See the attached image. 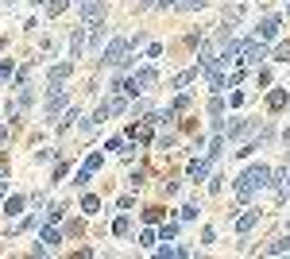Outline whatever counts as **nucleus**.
<instances>
[{"label": "nucleus", "mask_w": 290, "mask_h": 259, "mask_svg": "<svg viewBox=\"0 0 290 259\" xmlns=\"http://www.w3.org/2000/svg\"><path fill=\"white\" fill-rule=\"evenodd\" d=\"M244 19V4H232V8H225V19H220V35H232V27Z\"/></svg>", "instance_id": "6e6552de"}, {"label": "nucleus", "mask_w": 290, "mask_h": 259, "mask_svg": "<svg viewBox=\"0 0 290 259\" xmlns=\"http://www.w3.org/2000/svg\"><path fill=\"white\" fill-rule=\"evenodd\" d=\"M19 209H24V198H8V201H4V213H8V217H16Z\"/></svg>", "instance_id": "aec40b11"}, {"label": "nucleus", "mask_w": 290, "mask_h": 259, "mask_svg": "<svg viewBox=\"0 0 290 259\" xmlns=\"http://www.w3.org/2000/svg\"><path fill=\"white\" fill-rule=\"evenodd\" d=\"M286 104H290V93H286V89H275V93L267 97V109H275V113H279V109H286Z\"/></svg>", "instance_id": "f8f14e48"}, {"label": "nucleus", "mask_w": 290, "mask_h": 259, "mask_svg": "<svg viewBox=\"0 0 290 259\" xmlns=\"http://www.w3.org/2000/svg\"><path fill=\"white\" fill-rule=\"evenodd\" d=\"M205 4H209V0H182L178 8H182V12H197V8H205Z\"/></svg>", "instance_id": "4be33fe9"}, {"label": "nucleus", "mask_w": 290, "mask_h": 259, "mask_svg": "<svg viewBox=\"0 0 290 259\" xmlns=\"http://www.w3.org/2000/svg\"><path fill=\"white\" fill-rule=\"evenodd\" d=\"M124 109H128V101H124V97H108V101H105V113H108V116H120Z\"/></svg>", "instance_id": "4468645a"}, {"label": "nucleus", "mask_w": 290, "mask_h": 259, "mask_svg": "<svg viewBox=\"0 0 290 259\" xmlns=\"http://www.w3.org/2000/svg\"><path fill=\"white\" fill-rule=\"evenodd\" d=\"M0 4H16V0H0Z\"/></svg>", "instance_id": "f704fd0d"}, {"label": "nucleus", "mask_w": 290, "mask_h": 259, "mask_svg": "<svg viewBox=\"0 0 290 259\" xmlns=\"http://www.w3.org/2000/svg\"><path fill=\"white\" fill-rule=\"evenodd\" d=\"M70 74H74V62H58V66L51 70V85H62Z\"/></svg>", "instance_id": "9d476101"}, {"label": "nucleus", "mask_w": 290, "mask_h": 259, "mask_svg": "<svg viewBox=\"0 0 290 259\" xmlns=\"http://www.w3.org/2000/svg\"><path fill=\"white\" fill-rule=\"evenodd\" d=\"M70 8V0H47V16H62Z\"/></svg>", "instance_id": "f3484780"}, {"label": "nucleus", "mask_w": 290, "mask_h": 259, "mask_svg": "<svg viewBox=\"0 0 290 259\" xmlns=\"http://www.w3.org/2000/svg\"><path fill=\"white\" fill-rule=\"evenodd\" d=\"M220 132H225L229 139H240V136H248V132H252V120H244V116H232V120L225 124Z\"/></svg>", "instance_id": "1a4fd4ad"}, {"label": "nucleus", "mask_w": 290, "mask_h": 259, "mask_svg": "<svg viewBox=\"0 0 290 259\" xmlns=\"http://www.w3.org/2000/svg\"><path fill=\"white\" fill-rule=\"evenodd\" d=\"M255 35H259V39H275V35H279V16H267Z\"/></svg>", "instance_id": "9b49d317"}, {"label": "nucleus", "mask_w": 290, "mask_h": 259, "mask_svg": "<svg viewBox=\"0 0 290 259\" xmlns=\"http://www.w3.org/2000/svg\"><path fill=\"white\" fill-rule=\"evenodd\" d=\"M128 228H132V221H128V217H116V225H113V232H116V236H124V232H128Z\"/></svg>", "instance_id": "5701e85b"}, {"label": "nucleus", "mask_w": 290, "mask_h": 259, "mask_svg": "<svg viewBox=\"0 0 290 259\" xmlns=\"http://www.w3.org/2000/svg\"><path fill=\"white\" fill-rule=\"evenodd\" d=\"M271 58H275V62H290V43H279V47L271 51Z\"/></svg>", "instance_id": "a211bd4d"}, {"label": "nucleus", "mask_w": 290, "mask_h": 259, "mask_svg": "<svg viewBox=\"0 0 290 259\" xmlns=\"http://www.w3.org/2000/svg\"><path fill=\"white\" fill-rule=\"evenodd\" d=\"M81 209H85V213H97V209H101V201L89 193V198H81Z\"/></svg>", "instance_id": "b1692460"}, {"label": "nucleus", "mask_w": 290, "mask_h": 259, "mask_svg": "<svg viewBox=\"0 0 290 259\" xmlns=\"http://www.w3.org/2000/svg\"><path fill=\"white\" fill-rule=\"evenodd\" d=\"M58 240H62V236L54 232V228H47V232H43V244H47V248H51V244H58Z\"/></svg>", "instance_id": "c85d7f7f"}, {"label": "nucleus", "mask_w": 290, "mask_h": 259, "mask_svg": "<svg viewBox=\"0 0 290 259\" xmlns=\"http://www.w3.org/2000/svg\"><path fill=\"white\" fill-rule=\"evenodd\" d=\"M220 109H225V101H220V93H217V97L209 101V113H213V116H220Z\"/></svg>", "instance_id": "a878e982"}, {"label": "nucleus", "mask_w": 290, "mask_h": 259, "mask_svg": "<svg viewBox=\"0 0 290 259\" xmlns=\"http://www.w3.org/2000/svg\"><path fill=\"white\" fill-rule=\"evenodd\" d=\"M286 12H290V0H286Z\"/></svg>", "instance_id": "c9c22d12"}, {"label": "nucleus", "mask_w": 290, "mask_h": 259, "mask_svg": "<svg viewBox=\"0 0 290 259\" xmlns=\"http://www.w3.org/2000/svg\"><path fill=\"white\" fill-rule=\"evenodd\" d=\"M70 120H78V109H70V113L62 116V124H58V128H62V132H66V128H70Z\"/></svg>", "instance_id": "c756f323"}, {"label": "nucleus", "mask_w": 290, "mask_h": 259, "mask_svg": "<svg viewBox=\"0 0 290 259\" xmlns=\"http://www.w3.org/2000/svg\"><path fill=\"white\" fill-rule=\"evenodd\" d=\"M197 74H202V66H193V70H186V74H178V78H174V89H186L190 81H197Z\"/></svg>", "instance_id": "ddd939ff"}, {"label": "nucleus", "mask_w": 290, "mask_h": 259, "mask_svg": "<svg viewBox=\"0 0 290 259\" xmlns=\"http://www.w3.org/2000/svg\"><path fill=\"white\" fill-rule=\"evenodd\" d=\"M178 217H182V221H193V217H197V205H186V209H182Z\"/></svg>", "instance_id": "7c9ffc66"}, {"label": "nucleus", "mask_w": 290, "mask_h": 259, "mask_svg": "<svg viewBox=\"0 0 290 259\" xmlns=\"http://www.w3.org/2000/svg\"><path fill=\"white\" fill-rule=\"evenodd\" d=\"M4 190H8V182H0V198H4Z\"/></svg>", "instance_id": "72a5a7b5"}, {"label": "nucleus", "mask_w": 290, "mask_h": 259, "mask_svg": "<svg viewBox=\"0 0 290 259\" xmlns=\"http://www.w3.org/2000/svg\"><path fill=\"white\" fill-rule=\"evenodd\" d=\"M178 4H182V0H155V8H163V12H167V8H178Z\"/></svg>", "instance_id": "2f4dec72"}, {"label": "nucleus", "mask_w": 290, "mask_h": 259, "mask_svg": "<svg viewBox=\"0 0 290 259\" xmlns=\"http://www.w3.org/2000/svg\"><path fill=\"white\" fill-rule=\"evenodd\" d=\"M62 213H66V209H62V205H51V213H47V221H51V225H54V221H62Z\"/></svg>", "instance_id": "bb28decb"}, {"label": "nucleus", "mask_w": 290, "mask_h": 259, "mask_svg": "<svg viewBox=\"0 0 290 259\" xmlns=\"http://www.w3.org/2000/svg\"><path fill=\"white\" fill-rule=\"evenodd\" d=\"M85 43H89V24L85 27H74V35H70V62L85 54Z\"/></svg>", "instance_id": "0eeeda50"}, {"label": "nucleus", "mask_w": 290, "mask_h": 259, "mask_svg": "<svg viewBox=\"0 0 290 259\" xmlns=\"http://www.w3.org/2000/svg\"><path fill=\"white\" fill-rule=\"evenodd\" d=\"M128 47H132V39H113L101 54H105L108 66H128Z\"/></svg>", "instance_id": "7ed1b4c3"}, {"label": "nucleus", "mask_w": 290, "mask_h": 259, "mask_svg": "<svg viewBox=\"0 0 290 259\" xmlns=\"http://www.w3.org/2000/svg\"><path fill=\"white\" fill-rule=\"evenodd\" d=\"M4 174H8V159L0 155V178H4Z\"/></svg>", "instance_id": "473e14b6"}, {"label": "nucleus", "mask_w": 290, "mask_h": 259, "mask_svg": "<svg viewBox=\"0 0 290 259\" xmlns=\"http://www.w3.org/2000/svg\"><path fill=\"white\" fill-rule=\"evenodd\" d=\"M47 93H51V97H47V116H58L62 109L70 104V97H66V89H62V85H51Z\"/></svg>", "instance_id": "39448f33"}, {"label": "nucleus", "mask_w": 290, "mask_h": 259, "mask_svg": "<svg viewBox=\"0 0 290 259\" xmlns=\"http://www.w3.org/2000/svg\"><path fill=\"white\" fill-rule=\"evenodd\" d=\"M89 174H93L89 166H81V170L74 174V186H78V190H85V186H89Z\"/></svg>", "instance_id": "6ab92c4d"}, {"label": "nucleus", "mask_w": 290, "mask_h": 259, "mask_svg": "<svg viewBox=\"0 0 290 259\" xmlns=\"http://www.w3.org/2000/svg\"><path fill=\"white\" fill-rule=\"evenodd\" d=\"M143 221H147V225H155V221H163V209H147V213H143Z\"/></svg>", "instance_id": "393cba45"}, {"label": "nucleus", "mask_w": 290, "mask_h": 259, "mask_svg": "<svg viewBox=\"0 0 290 259\" xmlns=\"http://www.w3.org/2000/svg\"><path fill=\"white\" fill-rule=\"evenodd\" d=\"M155 81H159V74H155V70H140V74H132L128 81H120V89H124L128 97H140V93H147V89L155 85Z\"/></svg>", "instance_id": "f03ea898"}, {"label": "nucleus", "mask_w": 290, "mask_h": 259, "mask_svg": "<svg viewBox=\"0 0 290 259\" xmlns=\"http://www.w3.org/2000/svg\"><path fill=\"white\" fill-rule=\"evenodd\" d=\"M205 174H209V163H205V159H193V163H190V178H193V182H202Z\"/></svg>", "instance_id": "2eb2a0df"}, {"label": "nucleus", "mask_w": 290, "mask_h": 259, "mask_svg": "<svg viewBox=\"0 0 290 259\" xmlns=\"http://www.w3.org/2000/svg\"><path fill=\"white\" fill-rule=\"evenodd\" d=\"M159 236H163V240H174V236H178V225H163V232H159Z\"/></svg>", "instance_id": "cd10ccee"}, {"label": "nucleus", "mask_w": 290, "mask_h": 259, "mask_svg": "<svg viewBox=\"0 0 290 259\" xmlns=\"http://www.w3.org/2000/svg\"><path fill=\"white\" fill-rule=\"evenodd\" d=\"M105 19V0H81V24H101Z\"/></svg>", "instance_id": "423d86ee"}, {"label": "nucleus", "mask_w": 290, "mask_h": 259, "mask_svg": "<svg viewBox=\"0 0 290 259\" xmlns=\"http://www.w3.org/2000/svg\"><path fill=\"white\" fill-rule=\"evenodd\" d=\"M267 251H271V255H282V251H290V240H286V236H282V240H271Z\"/></svg>", "instance_id": "412c9836"}, {"label": "nucleus", "mask_w": 290, "mask_h": 259, "mask_svg": "<svg viewBox=\"0 0 290 259\" xmlns=\"http://www.w3.org/2000/svg\"><path fill=\"white\" fill-rule=\"evenodd\" d=\"M255 221H259V213H244V217L236 221V232H252V228H255Z\"/></svg>", "instance_id": "dca6fc26"}, {"label": "nucleus", "mask_w": 290, "mask_h": 259, "mask_svg": "<svg viewBox=\"0 0 290 259\" xmlns=\"http://www.w3.org/2000/svg\"><path fill=\"white\" fill-rule=\"evenodd\" d=\"M267 178H271V170H267V166H248V170L236 178V198H240V201H252L255 193L267 186Z\"/></svg>", "instance_id": "f257e3e1"}, {"label": "nucleus", "mask_w": 290, "mask_h": 259, "mask_svg": "<svg viewBox=\"0 0 290 259\" xmlns=\"http://www.w3.org/2000/svg\"><path fill=\"white\" fill-rule=\"evenodd\" d=\"M259 58H267V43L255 35V39H248L244 51H240V62H248V66H259Z\"/></svg>", "instance_id": "20e7f679"}]
</instances>
